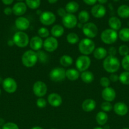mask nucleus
<instances>
[{"label": "nucleus", "mask_w": 129, "mask_h": 129, "mask_svg": "<svg viewBox=\"0 0 129 129\" xmlns=\"http://www.w3.org/2000/svg\"><path fill=\"white\" fill-rule=\"evenodd\" d=\"M102 67L107 73H115L120 69V62L116 56L108 55L102 62Z\"/></svg>", "instance_id": "1"}, {"label": "nucleus", "mask_w": 129, "mask_h": 129, "mask_svg": "<svg viewBox=\"0 0 129 129\" xmlns=\"http://www.w3.org/2000/svg\"><path fill=\"white\" fill-rule=\"evenodd\" d=\"M95 43L92 39L84 38L78 43V50L82 55H89L93 53L95 49Z\"/></svg>", "instance_id": "2"}, {"label": "nucleus", "mask_w": 129, "mask_h": 129, "mask_svg": "<svg viewBox=\"0 0 129 129\" xmlns=\"http://www.w3.org/2000/svg\"><path fill=\"white\" fill-rule=\"evenodd\" d=\"M38 61L37 52L32 50L25 51L22 56V62L26 68H32Z\"/></svg>", "instance_id": "3"}, {"label": "nucleus", "mask_w": 129, "mask_h": 129, "mask_svg": "<svg viewBox=\"0 0 129 129\" xmlns=\"http://www.w3.org/2000/svg\"><path fill=\"white\" fill-rule=\"evenodd\" d=\"M118 34L115 30L111 28H107L103 30L101 34V39L104 44L111 45L117 40Z\"/></svg>", "instance_id": "4"}, {"label": "nucleus", "mask_w": 129, "mask_h": 129, "mask_svg": "<svg viewBox=\"0 0 129 129\" xmlns=\"http://www.w3.org/2000/svg\"><path fill=\"white\" fill-rule=\"evenodd\" d=\"M14 44L20 48L26 47L29 44V37L27 34L22 31H16L13 36Z\"/></svg>", "instance_id": "5"}, {"label": "nucleus", "mask_w": 129, "mask_h": 129, "mask_svg": "<svg viewBox=\"0 0 129 129\" xmlns=\"http://www.w3.org/2000/svg\"><path fill=\"white\" fill-rule=\"evenodd\" d=\"M91 64V58L88 55H82L78 57L75 61L76 68L79 72L85 71L90 68Z\"/></svg>", "instance_id": "6"}, {"label": "nucleus", "mask_w": 129, "mask_h": 129, "mask_svg": "<svg viewBox=\"0 0 129 129\" xmlns=\"http://www.w3.org/2000/svg\"><path fill=\"white\" fill-rule=\"evenodd\" d=\"M49 76L52 81H63L66 78V70L61 67L54 68L51 69L49 74Z\"/></svg>", "instance_id": "7"}, {"label": "nucleus", "mask_w": 129, "mask_h": 129, "mask_svg": "<svg viewBox=\"0 0 129 129\" xmlns=\"http://www.w3.org/2000/svg\"><path fill=\"white\" fill-rule=\"evenodd\" d=\"M82 32L85 36L89 39H94L98 34V28L97 25L92 22H87L83 25Z\"/></svg>", "instance_id": "8"}, {"label": "nucleus", "mask_w": 129, "mask_h": 129, "mask_svg": "<svg viewBox=\"0 0 129 129\" xmlns=\"http://www.w3.org/2000/svg\"><path fill=\"white\" fill-rule=\"evenodd\" d=\"M32 91L34 94L38 98H42L48 92V87L44 82L37 81L33 84Z\"/></svg>", "instance_id": "9"}, {"label": "nucleus", "mask_w": 129, "mask_h": 129, "mask_svg": "<svg viewBox=\"0 0 129 129\" xmlns=\"http://www.w3.org/2000/svg\"><path fill=\"white\" fill-rule=\"evenodd\" d=\"M39 21L44 26H49L55 22L56 16L51 11H44L39 16Z\"/></svg>", "instance_id": "10"}, {"label": "nucleus", "mask_w": 129, "mask_h": 129, "mask_svg": "<svg viewBox=\"0 0 129 129\" xmlns=\"http://www.w3.org/2000/svg\"><path fill=\"white\" fill-rule=\"evenodd\" d=\"M58 47V41L54 37H49L44 40L43 48L48 52H54Z\"/></svg>", "instance_id": "11"}, {"label": "nucleus", "mask_w": 129, "mask_h": 129, "mask_svg": "<svg viewBox=\"0 0 129 129\" xmlns=\"http://www.w3.org/2000/svg\"><path fill=\"white\" fill-rule=\"evenodd\" d=\"M62 23L67 28L72 29L77 25L78 19L73 14L67 13L65 16L62 18Z\"/></svg>", "instance_id": "12"}, {"label": "nucleus", "mask_w": 129, "mask_h": 129, "mask_svg": "<svg viewBox=\"0 0 129 129\" xmlns=\"http://www.w3.org/2000/svg\"><path fill=\"white\" fill-rule=\"evenodd\" d=\"M4 90L8 93H13L17 89V83L12 78H6L2 83Z\"/></svg>", "instance_id": "13"}, {"label": "nucleus", "mask_w": 129, "mask_h": 129, "mask_svg": "<svg viewBox=\"0 0 129 129\" xmlns=\"http://www.w3.org/2000/svg\"><path fill=\"white\" fill-rule=\"evenodd\" d=\"M101 96L106 102H111L116 98V93L113 88L109 86L102 89L101 92Z\"/></svg>", "instance_id": "14"}, {"label": "nucleus", "mask_w": 129, "mask_h": 129, "mask_svg": "<svg viewBox=\"0 0 129 129\" xmlns=\"http://www.w3.org/2000/svg\"><path fill=\"white\" fill-rule=\"evenodd\" d=\"M48 102L51 107L57 108L62 104L63 100L60 94L56 93H52L48 95Z\"/></svg>", "instance_id": "15"}, {"label": "nucleus", "mask_w": 129, "mask_h": 129, "mask_svg": "<svg viewBox=\"0 0 129 129\" xmlns=\"http://www.w3.org/2000/svg\"><path fill=\"white\" fill-rule=\"evenodd\" d=\"M43 43L44 41L42 38L39 36H34L30 39L29 45L32 50L37 52L40 50L42 47H43Z\"/></svg>", "instance_id": "16"}, {"label": "nucleus", "mask_w": 129, "mask_h": 129, "mask_svg": "<svg viewBox=\"0 0 129 129\" xmlns=\"http://www.w3.org/2000/svg\"><path fill=\"white\" fill-rule=\"evenodd\" d=\"M15 26L19 31H24L30 26V21L27 18L23 16H19L15 21Z\"/></svg>", "instance_id": "17"}, {"label": "nucleus", "mask_w": 129, "mask_h": 129, "mask_svg": "<svg viewBox=\"0 0 129 129\" xmlns=\"http://www.w3.org/2000/svg\"><path fill=\"white\" fill-rule=\"evenodd\" d=\"M113 110L117 115L121 116V117L126 115L128 112V108L127 105L123 102H117L115 103L114 105Z\"/></svg>", "instance_id": "18"}, {"label": "nucleus", "mask_w": 129, "mask_h": 129, "mask_svg": "<svg viewBox=\"0 0 129 129\" xmlns=\"http://www.w3.org/2000/svg\"><path fill=\"white\" fill-rule=\"evenodd\" d=\"M106 13V8L102 5H95L91 9V14L96 18H101L104 17Z\"/></svg>", "instance_id": "19"}, {"label": "nucleus", "mask_w": 129, "mask_h": 129, "mask_svg": "<svg viewBox=\"0 0 129 129\" xmlns=\"http://www.w3.org/2000/svg\"><path fill=\"white\" fill-rule=\"evenodd\" d=\"M96 102L92 98L85 99L82 103V108L84 112H91L96 108Z\"/></svg>", "instance_id": "20"}, {"label": "nucleus", "mask_w": 129, "mask_h": 129, "mask_svg": "<svg viewBox=\"0 0 129 129\" xmlns=\"http://www.w3.org/2000/svg\"><path fill=\"white\" fill-rule=\"evenodd\" d=\"M27 8V7L26 4L24 3H16L12 8L13 13H14V15H15L16 16H22V15H24L25 13L26 12Z\"/></svg>", "instance_id": "21"}, {"label": "nucleus", "mask_w": 129, "mask_h": 129, "mask_svg": "<svg viewBox=\"0 0 129 129\" xmlns=\"http://www.w3.org/2000/svg\"><path fill=\"white\" fill-rule=\"evenodd\" d=\"M92 54L95 59L97 60H102L108 56V50L102 47H99L94 49Z\"/></svg>", "instance_id": "22"}, {"label": "nucleus", "mask_w": 129, "mask_h": 129, "mask_svg": "<svg viewBox=\"0 0 129 129\" xmlns=\"http://www.w3.org/2000/svg\"><path fill=\"white\" fill-rule=\"evenodd\" d=\"M80 72L77 69H68L66 70V78L71 81H75L80 78Z\"/></svg>", "instance_id": "23"}, {"label": "nucleus", "mask_w": 129, "mask_h": 129, "mask_svg": "<svg viewBox=\"0 0 129 129\" xmlns=\"http://www.w3.org/2000/svg\"><path fill=\"white\" fill-rule=\"evenodd\" d=\"M64 32V27L59 24L54 25L51 29V34L52 35V37H54L55 38L61 37V36H63Z\"/></svg>", "instance_id": "24"}, {"label": "nucleus", "mask_w": 129, "mask_h": 129, "mask_svg": "<svg viewBox=\"0 0 129 129\" xmlns=\"http://www.w3.org/2000/svg\"><path fill=\"white\" fill-rule=\"evenodd\" d=\"M108 25L111 29L117 31L121 28V22L118 18L116 16H112L109 19Z\"/></svg>", "instance_id": "25"}, {"label": "nucleus", "mask_w": 129, "mask_h": 129, "mask_svg": "<svg viewBox=\"0 0 129 129\" xmlns=\"http://www.w3.org/2000/svg\"><path fill=\"white\" fill-rule=\"evenodd\" d=\"M108 116L107 113L106 112H103V111H101L99 112L98 113L96 114V120L97 124L99 125H104L108 122Z\"/></svg>", "instance_id": "26"}, {"label": "nucleus", "mask_w": 129, "mask_h": 129, "mask_svg": "<svg viewBox=\"0 0 129 129\" xmlns=\"http://www.w3.org/2000/svg\"><path fill=\"white\" fill-rule=\"evenodd\" d=\"M80 77L82 81L85 83H87V84L91 83L94 79V75L93 73L91 71L87 70L82 72L80 74Z\"/></svg>", "instance_id": "27"}, {"label": "nucleus", "mask_w": 129, "mask_h": 129, "mask_svg": "<svg viewBox=\"0 0 129 129\" xmlns=\"http://www.w3.org/2000/svg\"><path fill=\"white\" fill-rule=\"evenodd\" d=\"M73 59L70 55H62L61 57L59 59V63H60L61 65L64 68H68L70 67V66H72L73 64Z\"/></svg>", "instance_id": "28"}, {"label": "nucleus", "mask_w": 129, "mask_h": 129, "mask_svg": "<svg viewBox=\"0 0 129 129\" xmlns=\"http://www.w3.org/2000/svg\"><path fill=\"white\" fill-rule=\"evenodd\" d=\"M117 13L122 18H129V6L126 5H121L118 8Z\"/></svg>", "instance_id": "29"}, {"label": "nucleus", "mask_w": 129, "mask_h": 129, "mask_svg": "<svg viewBox=\"0 0 129 129\" xmlns=\"http://www.w3.org/2000/svg\"><path fill=\"white\" fill-rule=\"evenodd\" d=\"M79 9V5L75 1H70L66 5L65 10L67 13L73 14Z\"/></svg>", "instance_id": "30"}, {"label": "nucleus", "mask_w": 129, "mask_h": 129, "mask_svg": "<svg viewBox=\"0 0 129 129\" xmlns=\"http://www.w3.org/2000/svg\"><path fill=\"white\" fill-rule=\"evenodd\" d=\"M118 37L121 41L129 42V28H123L118 33Z\"/></svg>", "instance_id": "31"}, {"label": "nucleus", "mask_w": 129, "mask_h": 129, "mask_svg": "<svg viewBox=\"0 0 129 129\" xmlns=\"http://www.w3.org/2000/svg\"><path fill=\"white\" fill-rule=\"evenodd\" d=\"M67 41L68 44L72 45L76 44L79 42V37L76 33L70 32L67 35Z\"/></svg>", "instance_id": "32"}, {"label": "nucleus", "mask_w": 129, "mask_h": 129, "mask_svg": "<svg viewBox=\"0 0 129 129\" xmlns=\"http://www.w3.org/2000/svg\"><path fill=\"white\" fill-rule=\"evenodd\" d=\"M89 18V13L86 10H82L78 15V20L81 23L85 24L88 22Z\"/></svg>", "instance_id": "33"}, {"label": "nucleus", "mask_w": 129, "mask_h": 129, "mask_svg": "<svg viewBox=\"0 0 129 129\" xmlns=\"http://www.w3.org/2000/svg\"><path fill=\"white\" fill-rule=\"evenodd\" d=\"M119 81L124 85H129V71H124L119 75Z\"/></svg>", "instance_id": "34"}, {"label": "nucleus", "mask_w": 129, "mask_h": 129, "mask_svg": "<svg viewBox=\"0 0 129 129\" xmlns=\"http://www.w3.org/2000/svg\"><path fill=\"white\" fill-rule=\"evenodd\" d=\"M27 6L32 10H35L40 6V0H25Z\"/></svg>", "instance_id": "35"}, {"label": "nucleus", "mask_w": 129, "mask_h": 129, "mask_svg": "<svg viewBox=\"0 0 129 129\" xmlns=\"http://www.w3.org/2000/svg\"><path fill=\"white\" fill-rule=\"evenodd\" d=\"M37 34H38V36L40 37V38H46L49 37V31L47 28L44 27H40L37 30Z\"/></svg>", "instance_id": "36"}, {"label": "nucleus", "mask_w": 129, "mask_h": 129, "mask_svg": "<svg viewBox=\"0 0 129 129\" xmlns=\"http://www.w3.org/2000/svg\"><path fill=\"white\" fill-rule=\"evenodd\" d=\"M101 108L102 109V110L104 112H109L110 111H111L113 110V105H111V102H102L101 105Z\"/></svg>", "instance_id": "37"}, {"label": "nucleus", "mask_w": 129, "mask_h": 129, "mask_svg": "<svg viewBox=\"0 0 129 129\" xmlns=\"http://www.w3.org/2000/svg\"><path fill=\"white\" fill-rule=\"evenodd\" d=\"M118 53L121 56H126L129 54V47L126 45H121L118 48Z\"/></svg>", "instance_id": "38"}, {"label": "nucleus", "mask_w": 129, "mask_h": 129, "mask_svg": "<svg viewBox=\"0 0 129 129\" xmlns=\"http://www.w3.org/2000/svg\"><path fill=\"white\" fill-rule=\"evenodd\" d=\"M37 54L38 60H40V62H41L42 63H46L48 61V54H46L44 52L41 51V50H39V51L37 52Z\"/></svg>", "instance_id": "39"}, {"label": "nucleus", "mask_w": 129, "mask_h": 129, "mask_svg": "<svg viewBox=\"0 0 129 129\" xmlns=\"http://www.w3.org/2000/svg\"><path fill=\"white\" fill-rule=\"evenodd\" d=\"M122 68L125 69L126 71H129V54L123 57L121 62Z\"/></svg>", "instance_id": "40"}, {"label": "nucleus", "mask_w": 129, "mask_h": 129, "mask_svg": "<svg viewBox=\"0 0 129 129\" xmlns=\"http://www.w3.org/2000/svg\"><path fill=\"white\" fill-rule=\"evenodd\" d=\"M99 83H100V84L101 85V86H102L104 88H105L110 86V79H109V78L103 76L100 79Z\"/></svg>", "instance_id": "41"}, {"label": "nucleus", "mask_w": 129, "mask_h": 129, "mask_svg": "<svg viewBox=\"0 0 129 129\" xmlns=\"http://www.w3.org/2000/svg\"><path fill=\"white\" fill-rule=\"evenodd\" d=\"M36 105L39 108H44L47 105V101L43 98H39L37 100Z\"/></svg>", "instance_id": "42"}, {"label": "nucleus", "mask_w": 129, "mask_h": 129, "mask_svg": "<svg viewBox=\"0 0 129 129\" xmlns=\"http://www.w3.org/2000/svg\"><path fill=\"white\" fill-rule=\"evenodd\" d=\"M2 129H19V127L17 124L13 122H7L5 123L2 127Z\"/></svg>", "instance_id": "43"}, {"label": "nucleus", "mask_w": 129, "mask_h": 129, "mask_svg": "<svg viewBox=\"0 0 129 129\" xmlns=\"http://www.w3.org/2000/svg\"><path fill=\"white\" fill-rule=\"evenodd\" d=\"M109 79H110V82L115 83V82H117L118 81H119V76L115 73H112V74H110Z\"/></svg>", "instance_id": "44"}, {"label": "nucleus", "mask_w": 129, "mask_h": 129, "mask_svg": "<svg viewBox=\"0 0 129 129\" xmlns=\"http://www.w3.org/2000/svg\"><path fill=\"white\" fill-rule=\"evenodd\" d=\"M116 52H117V50L115 47H110L108 50V54L109 55H112V56H115Z\"/></svg>", "instance_id": "45"}, {"label": "nucleus", "mask_w": 129, "mask_h": 129, "mask_svg": "<svg viewBox=\"0 0 129 129\" xmlns=\"http://www.w3.org/2000/svg\"><path fill=\"white\" fill-rule=\"evenodd\" d=\"M57 13L59 15V16L63 18V16H64L66 15V14L67 13V11H66L65 9L63 8H59L57 10Z\"/></svg>", "instance_id": "46"}, {"label": "nucleus", "mask_w": 129, "mask_h": 129, "mask_svg": "<svg viewBox=\"0 0 129 129\" xmlns=\"http://www.w3.org/2000/svg\"><path fill=\"white\" fill-rule=\"evenodd\" d=\"M4 13L6 15H10L11 13H13L12 8L10 7H6L4 9Z\"/></svg>", "instance_id": "47"}, {"label": "nucleus", "mask_w": 129, "mask_h": 129, "mask_svg": "<svg viewBox=\"0 0 129 129\" xmlns=\"http://www.w3.org/2000/svg\"><path fill=\"white\" fill-rule=\"evenodd\" d=\"M83 1L87 5H94L97 0H83Z\"/></svg>", "instance_id": "48"}, {"label": "nucleus", "mask_w": 129, "mask_h": 129, "mask_svg": "<svg viewBox=\"0 0 129 129\" xmlns=\"http://www.w3.org/2000/svg\"><path fill=\"white\" fill-rule=\"evenodd\" d=\"M1 1L6 5H10L13 2V0H1Z\"/></svg>", "instance_id": "49"}, {"label": "nucleus", "mask_w": 129, "mask_h": 129, "mask_svg": "<svg viewBox=\"0 0 129 129\" xmlns=\"http://www.w3.org/2000/svg\"><path fill=\"white\" fill-rule=\"evenodd\" d=\"M5 124V121L3 118H0V127H3Z\"/></svg>", "instance_id": "50"}, {"label": "nucleus", "mask_w": 129, "mask_h": 129, "mask_svg": "<svg viewBox=\"0 0 129 129\" xmlns=\"http://www.w3.org/2000/svg\"><path fill=\"white\" fill-rule=\"evenodd\" d=\"M99 3L100 5H103V4H105L107 3L108 0H97Z\"/></svg>", "instance_id": "51"}, {"label": "nucleus", "mask_w": 129, "mask_h": 129, "mask_svg": "<svg viewBox=\"0 0 129 129\" xmlns=\"http://www.w3.org/2000/svg\"><path fill=\"white\" fill-rule=\"evenodd\" d=\"M48 1L50 4H54L58 1V0H48Z\"/></svg>", "instance_id": "52"}, {"label": "nucleus", "mask_w": 129, "mask_h": 129, "mask_svg": "<svg viewBox=\"0 0 129 129\" xmlns=\"http://www.w3.org/2000/svg\"><path fill=\"white\" fill-rule=\"evenodd\" d=\"M30 129H44V128H42L41 127H39V126H35V127H33L32 128H31Z\"/></svg>", "instance_id": "53"}, {"label": "nucleus", "mask_w": 129, "mask_h": 129, "mask_svg": "<svg viewBox=\"0 0 129 129\" xmlns=\"http://www.w3.org/2000/svg\"><path fill=\"white\" fill-rule=\"evenodd\" d=\"M13 44H14V43H13V40H12V41H10H10L8 42V45H12Z\"/></svg>", "instance_id": "54"}, {"label": "nucleus", "mask_w": 129, "mask_h": 129, "mask_svg": "<svg viewBox=\"0 0 129 129\" xmlns=\"http://www.w3.org/2000/svg\"><path fill=\"white\" fill-rule=\"evenodd\" d=\"M93 129H104V128H102V127H94Z\"/></svg>", "instance_id": "55"}, {"label": "nucleus", "mask_w": 129, "mask_h": 129, "mask_svg": "<svg viewBox=\"0 0 129 129\" xmlns=\"http://www.w3.org/2000/svg\"><path fill=\"white\" fill-rule=\"evenodd\" d=\"M122 129H129V128H128V127H124V128H123Z\"/></svg>", "instance_id": "56"}, {"label": "nucleus", "mask_w": 129, "mask_h": 129, "mask_svg": "<svg viewBox=\"0 0 129 129\" xmlns=\"http://www.w3.org/2000/svg\"><path fill=\"white\" fill-rule=\"evenodd\" d=\"M1 89H0V95H1Z\"/></svg>", "instance_id": "57"}, {"label": "nucleus", "mask_w": 129, "mask_h": 129, "mask_svg": "<svg viewBox=\"0 0 129 129\" xmlns=\"http://www.w3.org/2000/svg\"><path fill=\"white\" fill-rule=\"evenodd\" d=\"M17 1H24V0H17Z\"/></svg>", "instance_id": "58"}, {"label": "nucleus", "mask_w": 129, "mask_h": 129, "mask_svg": "<svg viewBox=\"0 0 129 129\" xmlns=\"http://www.w3.org/2000/svg\"><path fill=\"white\" fill-rule=\"evenodd\" d=\"M51 129H57V128H51Z\"/></svg>", "instance_id": "59"}, {"label": "nucleus", "mask_w": 129, "mask_h": 129, "mask_svg": "<svg viewBox=\"0 0 129 129\" xmlns=\"http://www.w3.org/2000/svg\"><path fill=\"white\" fill-rule=\"evenodd\" d=\"M114 1H118V0H114Z\"/></svg>", "instance_id": "60"}, {"label": "nucleus", "mask_w": 129, "mask_h": 129, "mask_svg": "<svg viewBox=\"0 0 129 129\" xmlns=\"http://www.w3.org/2000/svg\"><path fill=\"white\" fill-rule=\"evenodd\" d=\"M0 129H2V128H1V127H0Z\"/></svg>", "instance_id": "61"}, {"label": "nucleus", "mask_w": 129, "mask_h": 129, "mask_svg": "<svg viewBox=\"0 0 129 129\" xmlns=\"http://www.w3.org/2000/svg\"><path fill=\"white\" fill-rule=\"evenodd\" d=\"M126 1H128V0H126Z\"/></svg>", "instance_id": "62"}]
</instances>
